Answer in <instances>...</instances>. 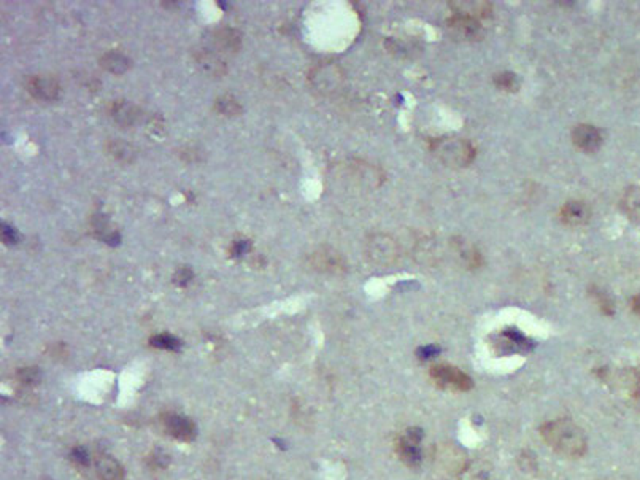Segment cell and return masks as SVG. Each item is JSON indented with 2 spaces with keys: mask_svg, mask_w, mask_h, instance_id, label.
I'll list each match as a JSON object with an SVG mask.
<instances>
[{
  "mask_svg": "<svg viewBox=\"0 0 640 480\" xmlns=\"http://www.w3.org/2000/svg\"><path fill=\"white\" fill-rule=\"evenodd\" d=\"M540 436L548 447L565 458H580L588 447L585 431L568 419L545 423L540 428Z\"/></svg>",
  "mask_w": 640,
  "mask_h": 480,
  "instance_id": "obj_1",
  "label": "cell"
},
{
  "mask_svg": "<svg viewBox=\"0 0 640 480\" xmlns=\"http://www.w3.org/2000/svg\"><path fill=\"white\" fill-rule=\"evenodd\" d=\"M430 467L439 477H456L467 467V455L451 442L439 444L434 447Z\"/></svg>",
  "mask_w": 640,
  "mask_h": 480,
  "instance_id": "obj_2",
  "label": "cell"
},
{
  "mask_svg": "<svg viewBox=\"0 0 640 480\" xmlns=\"http://www.w3.org/2000/svg\"><path fill=\"white\" fill-rule=\"evenodd\" d=\"M430 148L440 161L451 167H466L475 157L472 144L460 137H440L434 140Z\"/></svg>",
  "mask_w": 640,
  "mask_h": 480,
  "instance_id": "obj_3",
  "label": "cell"
},
{
  "mask_svg": "<svg viewBox=\"0 0 640 480\" xmlns=\"http://www.w3.org/2000/svg\"><path fill=\"white\" fill-rule=\"evenodd\" d=\"M430 377L435 382V385L444 389H453V392H469L472 389L474 382L466 372L455 368L450 364H435L430 369Z\"/></svg>",
  "mask_w": 640,
  "mask_h": 480,
  "instance_id": "obj_4",
  "label": "cell"
},
{
  "mask_svg": "<svg viewBox=\"0 0 640 480\" xmlns=\"http://www.w3.org/2000/svg\"><path fill=\"white\" fill-rule=\"evenodd\" d=\"M421 439L423 433L418 428H410L409 431L398 439L396 442V450H398L399 458L405 463L407 466L416 467L421 465L423 451H421Z\"/></svg>",
  "mask_w": 640,
  "mask_h": 480,
  "instance_id": "obj_5",
  "label": "cell"
},
{
  "mask_svg": "<svg viewBox=\"0 0 640 480\" xmlns=\"http://www.w3.org/2000/svg\"><path fill=\"white\" fill-rule=\"evenodd\" d=\"M367 256L378 266H391L398 259V245L388 235H373L367 242Z\"/></svg>",
  "mask_w": 640,
  "mask_h": 480,
  "instance_id": "obj_6",
  "label": "cell"
},
{
  "mask_svg": "<svg viewBox=\"0 0 640 480\" xmlns=\"http://www.w3.org/2000/svg\"><path fill=\"white\" fill-rule=\"evenodd\" d=\"M161 423L169 436L180 440V442H192L197 436V426L188 417L181 414H164L161 417Z\"/></svg>",
  "mask_w": 640,
  "mask_h": 480,
  "instance_id": "obj_7",
  "label": "cell"
},
{
  "mask_svg": "<svg viewBox=\"0 0 640 480\" xmlns=\"http://www.w3.org/2000/svg\"><path fill=\"white\" fill-rule=\"evenodd\" d=\"M572 140L580 150L586 151V153H594L602 145V134L591 124H580L572 132Z\"/></svg>",
  "mask_w": 640,
  "mask_h": 480,
  "instance_id": "obj_8",
  "label": "cell"
},
{
  "mask_svg": "<svg viewBox=\"0 0 640 480\" xmlns=\"http://www.w3.org/2000/svg\"><path fill=\"white\" fill-rule=\"evenodd\" d=\"M448 29L455 37H460L461 40H474L480 36L481 24L480 21L469 18L462 15H453L448 20Z\"/></svg>",
  "mask_w": 640,
  "mask_h": 480,
  "instance_id": "obj_9",
  "label": "cell"
},
{
  "mask_svg": "<svg viewBox=\"0 0 640 480\" xmlns=\"http://www.w3.org/2000/svg\"><path fill=\"white\" fill-rule=\"evenodd\" d=\"M27 89L38 100H56L59 98V83L51 77H32Z\"/></svg>",
  "mask_w": 640,
  "mask_h": 480,
  "instance_id": "obj_10",
  "label": "cell"
},
{
  "mask_svg": "<svg viewBox=\"0 0 640 480\" xmlns=\"http://www.w3.org/2000/svg\"><path fill=\"white\" fill-rule=\"evenodd\" d=\"M450 7L455 11V15L469 16L474 20L488 18L492 13V7L490 2H481V0H460V2H451Z\"/></svg>",
  "mask_w": 640,
  "mask_h": 480,
  "instance_id": "obj_11",
  "label": "cell"
},
{
  "mask_svg": "<svg viewBox=\"0 0 640 480\" xmlns=\"http://www.w3.org/2000/svg\"><path fill=\"white\" fill-rule=\"evenodd\" d=\"M311 266L321 270V272L337 274L345 269V261L337 251L320 250L311 256Z\"/></svg>",
  "mask_w": 640,
  "mask_h": 480,
  "instance_id": "obj_12",
  "label": "cell"
},
{
  "mask_svg": "<svg viewBox=\"0 0 640 480\" xmlns=\"http://www.w3.org/2000/svg\"><path fill=\"white\" fill-rule=\"evenodd\" d=\"M591 217V210L585 202L570 201L561 208V219L569 226L585 224Z\"/></svg>",
  "mask_w": 640,
  "mask_h": 480,
  "instance_id": "obj_13",
  "label": "cell"
},
{
  "mask_svg": "<svg viewBox=\"0 0 640 480\" xmlns=\"http://www.w3.org/2000/svg\"><path fill=\"white\" fill-rule=\"evenodd\" d=\"M95 474L99 480H124V470L110 455H100L95 460Z\"/></svg>",
  "mask_w": 640,
  "mask_h": 480,
  "instance_id": "obj_14",
  "label": "cell"
},
{
  "mask_svg": "<svg viewBox=\"0 0 640 480\" xmlns=\"http://www.w3.org/2000/svg\"><path fill=\"white\" fill-rule=\"evenodd\" d=\"M111 116L115 118L116 123H120L121 126H132V124L137 123L140 120V110L137 107L129 104V102H115L111 107Z\"/></svg>",
  "mask_w": 640,
  "mask_h": 480,
  "instance_id": "obj_15",
  "label": "cell"
},
{
  "mask_svg": "<svg viewBox=\"0 0 640 480\" xmlns=\"http://www.w3.org/2000/svg\"><path fill=\"white\" fill-rule=\"evenodd\" d=\"M214 45L219 52L234 53L242 47L240 33L234 29H219L213 33Z\"/></svg>",
  "mask_w": 640,
  "mask_h": 480,
  "instance_id": "obj_16",
  "label": "cell"
},
{
  "mask_svg": "<svg viewBox=\"0 0 640 480\" xmlns=\"http://www.w3.org/2000/svg\"><path fill=\"white\" fill-rule=\"evenodd\" d=\"M100 65L115 75H123L130 69V59L120 52H109L100 58Z\"/></svg>",
  "mask_w": 640,
  "mask_h": 480,
  "instance_id": "obj_17",
  "label": "cell"
},
{
  "mask_svg": "<svg viewBox=\"0 0 640 480\" xmlns=\"http://www.w3.org/2000/svg\"><path fill=\"white\" fill-rule=\"evenodd\" d=\"M621 207L631 218L640 219V186H631L626 189L621 199Z\"/></svg>",
  "mask_w": 640,
  "mask_h": 480,
  "instance_id": "obj_18",
  "label": "cell"
},
{
  "mask_svg": "<svg viewBox=\"0 0 640 480\" xmlns=\"http://www.w3.org/2000/svg\"><path fill=\"white\" fill-rule=\"evenodd\" d=\"M107 151L113 157V160L120 162H132L135 160V151L129 144L123 142V140H110L107 144Z\"/></svg>",
  "mask_w": 640,
  "mask_h": 480,
  "instance_id": "obj_19",
  "label": "cell"
},
{
  "mask_svg": "<svg viewBox=\"0 0 640 480\" xmlns=\"http://www.w3.org/2000/svg\"><path fill=\"white\" fill-rule=\"evenodd\" d=\"M313 83L321 91L334 89L338 84V73L334 67H321V69L313 75Z\"/></svg>",
  "mask_w": 640,
  "mask_h": 480,
  "instance_id": "obj_20",
  "label": "cell"
},
{
  "mask_svg": "<svg viewBox=\"0 0 640 480\" xmlns=\"http://www.w3.org/2000/svg\"><path fill=\"white\" fill-rule=\"evenodd\" d=\"M590 295L591 297L594 299V301H596V304L599 306L600 309V312L605 313V315H614L615 312V304H614V299H611L607 293H605L602 288H596V286H591V290H590Z\"/></svg>",
  "mask_w": 640,
  "mask_h": 480,
  "instance_id": "obj_21",
  "label": "cell"
},
{
  "mask_svg": "<svg viewBox=\"0 0 640 480\" xmlns=\"http://www.w3.org/2000/svg\"><path fill=\"white\" fill-rule=\"evenodd\" d=\"M199 64L202 65V69L210 73V75H221V73H224L226 69L218 56L210 52H205L199 56Z\"/></svg>",
  "mask_w": 640,
  "mask_h": 480,
  "instance_id": "obj_22",
  "label": "cell"
},
{
  "mask_svg": "<svg viewBox=\"0 0 640 480\" xmlns=\"http://www.w3.org/2000/svg\"><path fill=\"white\" fill-rule=\"evenodd\" d=\"M496 86L507 93H515L520 89V78L513 72H501L494 77Z\"/></svg>",
  "mask_w": 640,
  "mask_h": 480,
  "instance_id": "obj_23",
  "label": "cell"
},
{
  "mask_svg": "<svg viewBox=\"0 0 640 480\" xmlns=\"http://www.w3.org/2000/svg\"><path fill=\"white\" fill-rule=\"evenodd\" d=\"M217 110L221 115L226 116H237L243 111L242 105L237 102V99L232 98V95H223V98H219L217 102Z\"/></svg>",
  "mask_w": 640,
  "mask_h": 480,
  "instance_id": "obj_24",
  "label": "cell"
},
{
  "mask_svg": "<svg viewBox=\"0 0 640 480\" xmlns=\"http://www.w3.org/2000/svg\"><path fill=\"white\" fill-rule=\"evenodd\" d=\"M150 346L155 348H162V350H172V352H178L181 347V341L172 334H159V336H153L150 339Z\"/></svg>",
  "mask_w": 640,
  "mask_h": 480,
  "instance_id": "obj_25",
  "label": "cell"
},
{
  "mask_svg": "<svg viewBox=\"0 0 640 480\" xmlns=\"http://www.w3.org/2000/svg\"><path fill=\"white\" fill-rule=\"evenodd\" d=\"M458 251L461 253L462 259L470 268H477L481 263H483L480 251L477 250V248H474L472 245H467V244H462V242H460V245H458Z\"/></svg>",
  "mask_w": 640,
  "mask_h": 480,
  "instance_id": "obj_26",
  "label": "cell"
},
{
  "mask_svg": "<svg viewBox=\"0 0 640 480\" xmlns=\"http://www.w3.org/2000/svg\"><path fill=\"white\" fill-rule=\"evenodd\" d=\"M18 380L24 385H36L40 382V371L37 368H22L18 371Z\"/></svg>",
  "mask_w": 640,
  "mask_h": 480,
  "instance_id": "obj_27",
  "label": "cell"
},
{
  "mask_svg": "<svg viewBox=\"0 0 640 480\" xmlns=\"http://www.w3.org/2000/svg\"><path fill=\"white\" fill-rule=\"evenodd\" d=\"M70 458L73 463H77L78 466H89L91 463V456L86 451V449L83 447H77L70 451Z\"/></svg>",
  "mask_w": 640,
  "mask_h": 480,
  "instance_id": "obj_28",
  "label": "cell"
},
{
  "mask_svg": "<svg viewBox=\"0 0 640 480\" xmlns=\"http://www.w3.org/2000/svg\"><path fill=\"white\" fill-rule=\"evenodd\" d=\"M192 277H194V274H192V270L188 269V268H183V269L177 270V274L173 275V281L178 286H186L192 280Z\"/></svg>",
  "mask_w": 640,
  "mask_h": 480,
  "instance_id": "obj_29",
  "label": "cell"
},
{
  "mask_svg": "<svg viewBox=\"0 0 640 480\" xmlns=\"http://www.w3.org/2000/svg\"><path fill=\"white\" fill-rule=\"evenodd\" d=\"M250 247L251 244L248 240H235L234 245L231 248V255L234 258H240L250 251Z\"/></svg>",
  "mask_w": 640,
  "mask_h": 480,
  "instance_id": "obj_30",
  "label": "cell"
},
{
  "mask_svg": "<svg viewBox=\"0 0 640 480\" xmlns=\"http://www.w3.org/2000/svg\"><path fill=\"white\" fill-rule=\"evenodd\" d=\"M2 237H3V242L5 244H8V245H15V244H18V240H19V234L16 233V231L11 228L10 224H2Z\"/></svg>",
  "mask_w": 640,
  "mask_h": 480,
  "instance_id": "obj_31",
  "label": "cell"
},
{
  "mask_svg": "<svg viewBox=\"0 0 640 480\" xmlns=\"http://www.w3.org/2000/svg\"><path fill=\"white\" fill-rule=\"evenodd\" d=\"M631 307H632V312L636 313V315H639V317H640V295L632 299Z\"/></svg>",
  "mask_w": 640,
  "mask_h": 480,
  "instance_id": "obj_32",
  "label": "cell"
}]
</instances>
